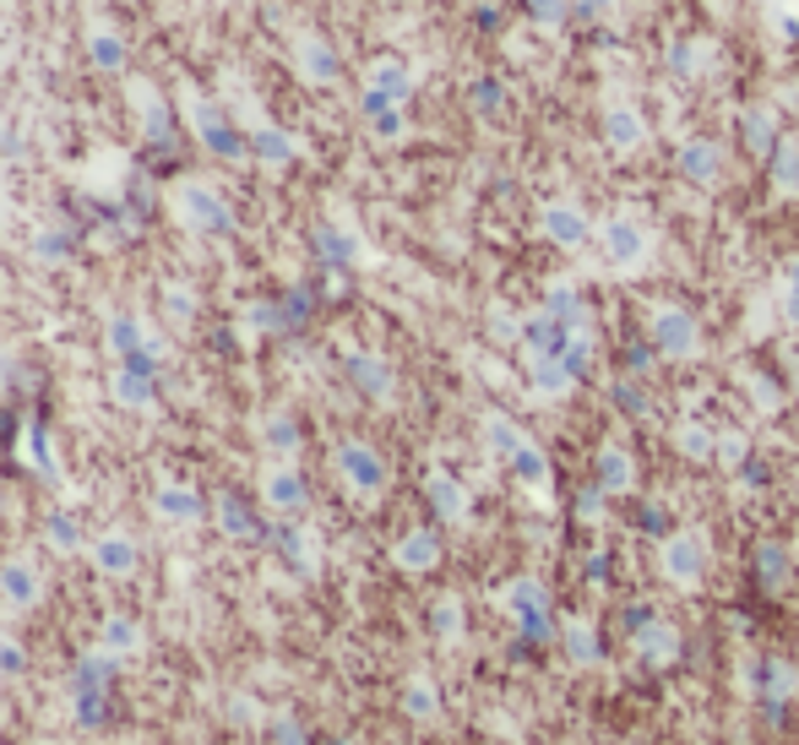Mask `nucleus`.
I'll return each instance as SVG.
<instances>
[{
  "instance_id": "nucleus-1",
  "label": "nucleus",
  "mask_w": 799,
  "mask_h": 745,
  "mask_svg": "<svg viewBox=\"0 0 799 745\" xmlns=\"http://www.w3.org/2000/svg\"><path fill=\"white\" fill-rule=\"evenodd\" d=\"M599 240H604V256L615 262V267H641L647 262V229H641L632 213H615L604 229H599Z\"/></svg>"
},
{
  "instance_id": "nucleus-2",
  "label": "nucleus",
  "mask_w": 799,
  "mask_h": 745,
  "mask_svg": "<svg viewBox=\"0 0 799 745\" xmlns=\"http://www.w3.org/2000/svg\"><path fill=\"white\" fill-rule=\"evenodd\" d=\"M652 348L663 354V359H691L696 348H702V332H696V321L685 316V310H658L652 316Z\"/></svg>"
},
{
  "instance_id": "nucleus-3",
  "label": "nucleus",
  "mask_w": 799,
  "mask_h": 745,
  "mask_svg": "<svg viewBox=\"0 0 799 745\" xmlns=\"http://www.w3.org/2000/svg\"><path fill=\"white\" fill-rule=\"evenodd\" d=\"M702 572H707V545L696 534H674L663 545V577H674L680 588H691V583H702Z\"/></svg>"
},
{
  "instance_id": "nucleus-4",
  "label": "nucleus",
  "mask_w": 799,
  "mask_h": 745,
  "mask_svg": "<svg viewBox=\"0 0 799 745\" xmlns=\"http://www.w3.org/2000/svg\"><path fill=\"white\" fill-rule=\"evenodd\" d=\"M506 604L522 615V637H528V642H544V637H549V594H544L539 583H528V577L511 583Z\"/></svg>"
},
{
  "instance_id": "nucleus-5",
  "label": "nucleus",
  "mask_w": 799,
  "mask_h": 745,
  "mask_svg": "<svg viewBox=\"0 0 799 745\" xmlns=\"http://www.w3.org/2000/svg\"><path fill=\"white\" fill-rule=\"evenodd\" d=\"M337 468H343V479H348L359 495H375V490L386 484V468H381V457H375L370 447H359V442L337 447Z\"/></svg>"
},
{
  "instance_id": "nucleus-6",
  "label": "nucleus",
  "mask_w": 799,
  "mask_h": 745,
  "mask_svg": "<svg viewBox=\"0 0 799 745\" xmlns=\"http://www.w3.org/2000/svg\"><path fill=\"white\" fill-rule=\"evenodd\" d=\"M680 174H685L691 185H718V174H723V152H718V142H707V137L680 142Z\"/></svg>"
},
{
  "instance_id": "nucleus-7",
  "label": "nucleus",
  "mask_w": 799,
  "mask_h": 745,
  "mask_svg": "<svg viewBox=\"0 0 799 745\" xmlns=\"http://www.w3.org/2000/svg\"><path fill=\"white\" fill-rule=\"evenodd\" d=\"M544 234H549L555 245L577 251L593 229H588V213H582V207H571V202H549V207H544Z\"/></svg>"
},
{
  "instance_id": "nucleus-8",
  "label": "nucleus",
  "mask_w": 799,
  "mask_h": 745,
  "mask_svg": "<svg viewBox=\"0 0 799 745\" xmlns=\"http://www.w3.org/2000/svg\"><path fill=\"white\" fill-rule=\"evenodd\" d=\"M604 137H610V148L621 152H637L647 142V126H641V115L632 104H615L610 115H604Z\"/></svg>"
},
{
  "instance_id": "nucleus-9",
  "label": "nucleus",
  "mask_w": 799,
  "mask_h": 745,
  "mask_svg": "<svg viewBox=\"0 0 799 745\" xmlns=\"http://www.w3.org/2000/svg\"><path fill=\"white\" fill-rule=\"evenodd\" d=\"M707 66H713V44H707V38H680V44H669V71H674L680 82H696Z\"/></svg>"
},
{
  "instance_id": "nucleus-10",
  "label": "nucleus",
  "mask_w": 799,
  "mask_h": 745,
  "mask_svg": "<svg viewBox=\"0 0 799 745\" xmlns=\"http://www.w3.org/2000/svg\"><path fill=\"white\" fill-rule=\"evenodd\" d=\"M71 713H77V730L99 735L115 719V691H71Z\"/></svg>"
},
{
  "instance_id": "nucleus-11",
  "label": "nucleus",
  "mask_w": 799,
  "mask_h": 745,
  "mask_svg": "<svg viewBox=\"0 0 799 745\" xmlns=\"http://www.w3.org/2000/svg\"><path fill=\"white\" fill-rule=\"evenodd\" d=\"M740 137H745L751 158H773V148H778V121H773V110H745V115H740Z\"/></svg>"
},
{
  "instance_id": "nucleus-12",
  "label": "nucleus",
  "mask_w": 799,
  "mask_h": 745,
  "mask_svg": "<svg viewBox=\"0 0 799 745\" xmlns=\"http://www.w3.org/2000/svg\"><path fill=\"white\" fill-rule=\"evenodd\" d=\"M71 691H115V658H109V647L77 658V669H71Z\"/></svg>"
},
{
  "instance_id": "nucleus-13",
  "label": "nucleus",
  "mask_w": 799,
  "mask_h": 745,
  "mask_svg": "<svg viewBox=\"0 0 799 745\" xmlns=\"http://www.w3.org/2000/svg\"><path fill=\"white\" fill-rule=\"evenodd\" d=\"M0 594H5V604L27 609V604L38 598V572H33L27 561H5V566H0Z\"/></svg>"
},
{
  "instance_id": "nucleus-14",
  "label": "nucleus",
  "mask_w": 799,
  "mask_h": 745,
  "mask_svg": "<svg viewBox=\"0 0 799 745\" xmlns=\"http://www.w3.org/2000/svg\"><path fill=\"white\" fill-rule=\"evenodd\" d=\"M305 495H311V490H305V479H300L294 468H273V473H267V501H273L278 512H300Z\"/></svg>"
},
{
  "instance_id": "nucleus-15",
  "label": "nucleus",
  "mask_w": 799,
  "mask_h": 745,
  "mask_svg": "<svg viewBox=\"0 0 799 745\" xmlns=\"http://www.w3.org/2000/svg\"><path fill=\"white\" fill-rule=\"evenodd\" d=\"M430 506H436V517H447V523H458L463 512H468V495H463V484L452 479V473H430Z\"/></svg>"
},
{
  "instance_id": "nucleus-16",
  "label": "nucleus",
  "mask_w": 799,
  "mask_h": 745,
  "mask_svg": "<svg viewBox=\"0 0 799 745\" xmlns=\"http://www.w3.org/2000/svg\"><path fill=\"white\" fill-rule=\"evenodd\" d=\"M93 561H99V572L126 577V572L137 566V545H131V539H120V534H109V539H99V545H93Z\"/></svg>"
},
{
  "instance_id": "nucleus-17",
  "label": "nucleus",
  "mask_w": 799,
  "mask_h": 745,
  "mask_svg": "<svg viewBox=\"0 0 799 745\" xmlns=\"http://www.w3.org/2000/svg\"><path fill=\"white\" fill-rule=\"evenodd\" d=\"M348 376H354V387H359L364 398H386V392H392V370H386L381 359H370V354L348 359Z\"/></svg>"
},
{
  "instance_id": "nucleus-18",
  "label": "nucleus",
  "mask_w": 799,
  "mask_h": 745,
  "mask_svg": "<svg viewBox=\"0 0 799 745\" xmlns=\"http://www.w3.org/2000/svg\"><path fill=\"white\" fill-rule=\"evenodd\" d=\"M436 561H441L436 534H408V539L397 545V566H403V572H430Z\"/></svg>"
},
{
  "instance_id": "nucleus-19",
  "label": "nucleus",
  "mask_w": 799,
  "mask_h": 745,
  "mask_svg": "<svg viewBox=\"0 0 799 745\" xmlns=\"http://www.w3.org/2000/svg\"><path fill=\"white\" fill-rule=\"evenodd\" d=\"M599 490H604V495H626V490H632V457L621 447L599 451Z\"/></svg>"
},
{
  "instance_id": "nucleus-20",
  "label": "nucleus",
  "mask_w": 799,
  "mask_h": 745,
  "mask_svg": "<svg viewBox=\"0 0 799 745\" xmlns=\"http://www.w3.org/2000/svg\"><path fill=\"white\" fill-rule=\"evenodd\" d=\"M218 523H223V528H229L234 539H256V534H262L256 512H251V506H245L240 495H223V501H218Z\"/></svg>"
},
{
  "instance_id": "nucleus-21",
  "label": "nucleus",
  "mask_w": 799,
  "mask_h": 745,
  "mask_svg": "<svg viewBox=\"0 0 799 745\" xmlns=\"http://www.w3.org/2000/svg\"><path fill=\"white\" fill-rule=\"evenodd\" d=\"M767 169H773V185H778L784 196H795L799 191V148L795 142H778L773 158H767Z\"/></svg>"
},
{
  "instance_id": "nucleus-22",
  "label": "nucleus",
  "mask_w": 799,
  "mask_h": 745,
  "mask_svg": "<svg viewBox=\"0 0 799 745\" xmlns=\"http://www.w3.org/2000/svg\"><path fill=\"white\" fill-rule=\"evenodd\" d=\"M544 310H549L555 321H566V326H582V321H588V305H582V295H577L571 284H555Z\"/></svg>"
},
{
  "instance_id": "nucleus-23",
  "label": "nucleus",
  "mask_w": 799,
  "mask_h": 745,
  "mask_svg": "<svg viewBox=\"0 0 799 745\" xmlns=\"http://www.w3.org/2000/svg\"><path fill=\"white\" fill-rule=\"evenodd\" d=\"M571 381H577V376H571L560 359H539V365H533V392H539V398H560Z\"/></svg>"
},
{
  "instance_id": "nucleus-24",
  "label": "nucleus",
  "mask_w": 799,
  "mask_h": 745,
  "mask_svg": "<svg viewBox=\"0 0 799 745\" xmlns=\"http://www.w3.org/2000/svg\"><path fill=\"white\" fill-rule=\"evenodd\" d=\"M511 468H517V479H522V484H533V490H544V484H549V462H544V451L528 447V442L517 447Z\"/></svg>"
},
{
  "instance_id": "nucleus-25",
  "label": "nucleus",
  "mask_w": 799,
  "mask_h": 745,
  "mask_svg": "<svg viewBox=\"0 0 799 745\" xmlns=\"http://www.w3.org/2000/svg\"><path fill=\"white\" fill-rule=\"evenodd\" d=\"M756 572H762L767 588H784V583H789V550H784V545H762V550H756Z\"/></svg>"
},
{
  "instance_id": "nucleus-26",
  "label": "nucleus",
  "mask_w": 799,
  "mask_h": 745,
  "mask_svg": "<svg viewBox=\"0 0 799 745\" xmlns=\"http://www.w3.org/2000/svg\"><path fill=\"white\" fill-rule=\"evenodd\" d=\"M104 647H109V653H137V647H142V631H137V620H126V615H109V620H104Z\"/></svg>"
},
{
  "instance_id": "nucleus-27",
  "label": "nucleus",
  "mask_w": 799,
  "mask_h": 745,
  "mask_svg": "<svg viewBox=\"0 0 799 745\" xmlns=\"http://www.w3.org/2000/svg\"><path fill=\"white\" fill-rule=\"evenodd\" d=\"M641 653L652 658V664H663V658H674L680 653V637H674V626H641Z\"/></svg>"
},
{
  "instance_id": "nucleus-28",
  "label": "nucleus",
  "mask_w": 799,
  "mask_h": 745,
  "mask_svg": "<svg viewBox=\"0 0 799 745\" xmlns=\"http://www.w3.org/2000/svg\"><path fill=\"white\" fill-rule=\"evenodd\" d=\"M484 442H489V451H495V457H506V462H511V457H517V447H522V436H517V431H511V420H500V414H489V425H484Z\"/></svg>"
},
{
  "instance_id": "nucleus-29",
  "label": "nucleus",
  "mask_w": 799,
  "mask_h": 745,
  "mask_svg": "<svg viewBox=\"0 0 799 745\" xmlns=\"http://www.w3.org/2000/svg\"><path fill=\"white\" fill-rule=\"evenodd\" d=\"M159 512L174 523H190V517H201V501L190 490H159Z\"/></svg>"
},
{
  "instance_id": "nucleus-30",
  "label": "nucleus",
  "mask_w": 799,
  "mask_h": 745,
  "mask_svg": "<svg viewBox=\"0 0 799 745\" xmlns=\"http://www.w3.org/2000/svg\"><path fill=\"white\" fill-rule=\"evenodd\" d=\"M273 539H278V550H283V561H289V566H294L300 577H311V555H305V539H300L294 528H278Z\"/></svg>"
},
{
  "instance_id": "nucleus-31",
  "label": "nucleus",
  "mask_w": 799,
  "mask_h": 745,
  "mask_svg": "<svg viewBox=\"0 0 799 745\" xmlns=\"http://www.w3.org/2000/svg\"><path fill=\"white\" fill-rule=\"evenodd\" d=\"M403 708H408L414 719H436V708H441V702H436V691H430L425 680H408V691H403Z\"/></svg>"
},
{
  "instance_id": "nucleus-32",
  "label": "nucleus",
  "mask_w": 799,
  "mask_h": 745,
  "mask_svg": "<svg viewBox=\"0 0 799 745\" xmlns=\"http://www.w3.org/2000/svg\"><path fill=\"white\" fill-rule=\"evenodd\" d=\"M267 745H311V741H305V724H300V719L278 713V719L267 724Z\"/></svg>"
},
{
  "instance_id": "nucleus-33",
  "label": "nucleus",
  "mask_w": 799,
  "mask_h": 745,
  "mask_svg": "<svg viewBox=\"0 0 799 745\" xmlns=\"http://www.w3.org/2000/svg\"><path fill=\"white\" fill-rule=\"evenodd\" d=\"M566 647H571L577 664H599V642H593L588 626H566Z\"/></svg>"
},
{
  "instance_id": "nucleus-34",
  "label": "nucleus",
  "mask_w": 799,
  "mask_h": 745,
  "mask_svg": "<svg viewBox=\"0 0 799 745\" xmlns=\"http://www.w3.org/2000/svg\"><path fill=\"white\" fill-rule=\"evenodd\" d=\"M680 451L702 462V457H713V451H718V442H713V431H702V425H685V431H680Z\"/></svg>"
},
{
  "instance_id": "nucleus-35",
  "label": "nucleus",
  "mask_w": 799,
  "mask_h": 745,
  "mask_svg": "<svg viewBox=\"0 0 799 745\" xmlns=\"http://www.w3.org/2000/svg\"><path fill=\"white\" fill-rule=\"evenodd\" d=\"M375 93L408 99V71H403V66H375Z\"/></svg>"
},
{
  "instance_id": "nucleus-36",
  "label": "nucleus",
  "mask_w": 799,
  "mask_h": 745,
  "mask_svg": "<svg viewBox=\"0 0 799 745\" xmlns=\"http://www.w3.org/2000/svg\"><path fill=\"white\" fill-rule=\"evenodd\" d=\"M49 539H55L60 550H77V539H82V534H77V517H71V512H49Z\"/></svg>"
},
{
  "instance_id": "nucleus-37",
  "label": "nucleus",
  "mask_w": 799,
  "mask_h": 745,
  "mask_svg": "<svg viewBox=\"0 0 799 745\" xmlns=\"http://www.w3.org/2000/svg\"><path fill=\"white\" fill-rule=\"evenodd\" d=\"M430 620H436V631H441V637H458V631H463V604H458V598H441Z\"/></svg>"
},
{
  "instance_id": "nucleus-38",
  "label": "nucleus",
  "mask_w": 799,
  "mask_h": 745,
  "mask_svg": "<svg viewBox=\"0 0 799 745\" xmlns=\"http://www.w3.org/2000/svg\"><path fill=\"white\" fill-rule=\"evenodd\" d=\"M16 675H27V653L0 637V680H16Z\"/></svg>"
},
{
  "instance_id": "nucleus-39",
  "label": "nucleus",
  "mask_w": 799,
  "mask_h": 745,
  "mask_svg": "<svg viewBox=\"0 0 799 745\" xmlns=\"http://www.w3.org/2000/svg\"><path fill=\"white\" fill-rule=\"evenodd\" d=\"M577 0H528V11H533V22H544V27H555V22H566V11H571Z\"/></svg>"
},
{
  "instance_id": "nucleus-40",
  "label": "nucleus",
  "mask_w": 799,
  "mask_h": 745,
  "mask_svg": "<svg viewBox=\"0 0 799 745\" xmlns=\"http://www.w3.org/2000/svg\"><path fill=\"white\" fill-rule=\"evenodd\" d=\"M610 398H615L626 414H641V409H647V392H641L637 381H615V387H610Z\"/></svg>"
},
{
  "instance_id": "nucleus-41",
  "label": "nucleus",
  "mask_w": 799,
  "mask_h": 745,
  "mask_svg": "<svg viewBox=\"0 0 799 745\" xmlns=\"http://www.w3.org/2000/svg\"><path fill=\"white\" fill-rule=\"evenodd\" d=\"M474 110H479V115H495V110H500V82H495V77L474 82Z\"/></svg>"
},
{
  "instance_id": "nucleus-42",
  "label": "nucleus",
  "mask_w": 799,
  "mask_h": 745,
  "mask_svg": "<svg viewBox=\"0 0 799 745\" xmlns=\"http://www.w3.org/2000/svg\"><path fill=\"white\" fill-rule=\"evenodd\" d=\"M321 256H326V262H354V245H348L343 234H332V229H321Z\"/></svg>"
},
{
  "instance_id": "nucleus-43",
  "label": "nucleus",
  "mask_w": 799,
  "mask_h": 745,
  "mask_svg": "<svg viewBox=\"0 0 799 745\" xmlns=\"http://www.w3.org/2000/svg\"><path fill=\"white\" fill-rule=\"evenodd\" d=\"M109 337H115V348H120V354H137V348H142L137 321H115V326H109Z\"/></svg>"
},
{
  "instance_id": "nucleus-44",
  "label": "nucleus",
  "mask_w": 799,
  "mask_h": 745,
  "mask_svg": "<svg viewBox=\"0 0 799 745\" xmlns=\"http://www.w3.org/2000/svg\"><path fill=\"white\" fill-rule=\"evenodd\" d=\"M267 442H273L278 451H294L300 447V431H294L289 420H273V425H267Z\"/></svg>"
},
{
  "instance_id": "nucleus-45",
  "label": "nucleus",
  "mask_w": 799,
  "mask_h": 745,
  "mask_svg": "<svg viewBox=\"0 0 799 745\" xmlns=\"http://www.w3.org/2000/svg\"><path fill=\"white\" fill-rule=\"evenodd\" d=\"M784 310H789V321L799 326V262L784 273Z\"/></svg>"
},
{
  "instance_id": "nucleus-46",
  "label": "nucleus",
  "mask_w": 799,
  "mask_h": 745,
  "mask_svg": "<svg viewBox=\"0 0 799 745\" xmlns=\"http://www.w3.org/2000/svg\"><path fill=\"white\" fill-rule=\"evenodd\" d=\"M610 5H621V0H577L571 11H577V16H599V11H610Z\"/></svg>"
},
{
  "instance_id": "nucleus-47",
  "label": "nucleus",
  "mask_w": 799,
  "mask_h": 745,
  "mask_svg": "<svg viewBox=\"0 0 799 745\" xmlns=\"http://www.w3.org/2000/svg\"><path fill=\"white\" fill-rule=\"evenodd\" d=\"M740 479H745V484H767V468H762V462H740Z\"/></svg>"
},
{
  "instance_id": "nucleus-48",
  "label": "nucleus",
  "mask_w": 799,
  "mask_h": 745,
  "mask_svg": "<svg viewBox=\"0 0 799 745\" xmlns=\"http://www.w3.org/2000/svg\"><path fill=\"white\" fill-rule=\"evenodd\" d=\"M599 495H604V490H582V501H577V512H582V517H599Z\"/></svg>"
},
{
  "instance_id": "nucleus-49",
  "label": "nucleus",
  "mask_w": 799,
  "mask_h": 745,
  "mask_svg": "<svg viewBox=\"0 0 799 745\" xmlns=\"http://www.w3.org/2000/svg\"><path fill=\"white\" fill-rule=\"evenodd\" d=\"M718 451H723V462H745V442H740V436H729Z\"/></svg>"
},
{
  "instance_id": "nucleus-50",
  "label": "nucleus",
  "mask_w": 799,
  "mask_h": 745,
  "mask_svg": "<svg viewBox=\"0 0 799 745\" xmlns=\"http://www.w3.org/2000/svg\"><path fill=\"white\" fill-rule=\"evenodd\" d=\"M641 528H647V534H658V528H663V517H658V506H641Z\"/></svg>"
}]
</instances>
